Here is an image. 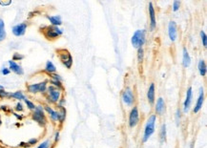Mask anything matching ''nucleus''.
I'll list each match as a JSON object with an SVG mask.
<instances>
[{
  "mask_svg": "<svg viewBox=\"0 0 207 148\" xmlns=\"http://www.w3.org/2000/svg\"><path fill=\"white\" fill-rule=\"evenodd\" d=\"M50 146H51L50 140H44L43 142H41L37 147H35V148H50Z\"/></svg>",
  "mask_w": 207,
  "mask_h": 148,
  "instance_id": "33",
  "label": "nucleus"
},
{
  "mask_svg": "<svg viewBox=\"0 0 207 148\" xmlns=\"http://www.w3.org/2000/svg\"><path fill=\"white\" fill-rule=\"evenodd\" d=\"M59 137H60V134H59V131H57L55 134V142H57V141L59 140Z\"/></svg>",
  "mask_w": 207,
  "mask_h": 148,
  "instance_id": "41",
  "label": "nucleus"
},
{
  "mask_svg": "<svg viewBox=\"0 0 207 148\" xmlns=\"http://www.w3.org/2000/svg\"><path fill=\"white\" fill-rule=\"evenodd\" d=\"M6 37H7V34L5 30V22L2 18H0V41L5 40Z\"/></svg>",
  "mask_w": 207,
  "mask_h": 148,
  "instance_id": "24",
  "label": "nucleus"
},
{
  "mask_svg": "<svg viewBox=\"0 0 207 148\" xmlns=\"http://www.w3.org/2000/svg\"><path fill=\"white\" fill-rule=\"evenodd\" d=\"M182 64L184 68L189 67L191 64V57H190V55L186 48H183L182 50Z\"/></svg>",
  "mask_w": 207,
  "mask_h": 148,
  "instance_id": "19",
  "label": "nucleus"
},
{
  "mask_svg": "<svg viewBox=\"0 0 207 148\" xmlns=\"http://www.w3.org/2000/svg\"><path fill=\"white\" fill-rule=\"evenodd\" d=\"M0 109L6 111V110H7V106H5V105H2V106H0Z\"/></svg>",
  "mask_w": 207,
  "mask_h": 148,
  "instance_id": "45",
  "label": "nucleus"
},
{
  "mask_svg": "<svg viewBox=\"0 0 207 148\" xmlns=\"http://www.w3.org/2000/svg\"><path fill=\"white\" fill-rule=\"evenodd\" d=\"M50 83L52 86L55 87L58 90H63V85H62V82L61 81H57V80H50Z\"/></svg>",
  "mask_w": 207,
  "mask_h": 148,
  "instance_id": "27",
  "label": "nucleus"
},
{
  "mask_svg": "<svg viewBox=\"0 0 207 148\" xmlns=\"http://www.w3.org/2000/svg\"><path fill=\"white\" fill-rule=\"evenodd\" d=\"M24 58V55H22L21 54H18V53H14V55H12V61H20Z\"/></svg>",
  "mask_w": 207,
  "mask_h": 148,
  "instance_id": "32",
  "label": "nucleus"
},
{
  "mask_svg": "<svg viewBox=\"0 0 207 148\" xmlns=\"http://www.w3.org/2000/svg\"><path fill=\"white\" fill-rule=\"evenodd\" d=\"M166 138H167V127H166V124L163 123L161 127H160V131H159V139L160 141L163 142V141L166 140Z\"/></svg>",
  "mask_w": 207,
  "mask_h": 148,
  "instance_id": "25",
  "label": "nucleus"
},
{
  "mask_svg": "<svg viewBox=\"0 0 207 148\" xmlns=\"http://www.w3.org/2000/svg\"><path fill=\"white\" fill-rule=\"evenodd\" d=\"M143 57H144V50L142 48L137 49V61H139V63H142Z\"/></svg>",
  "mask_w": 207,
  "mask_h": 148,
  "instance_id": "29",
  "label": "nucleus"
},
{
  "mask_svg": "<svg viewBox=\"0 0 207 148\" xmlns=\"http://www.w3.org/2000/svg\"><path fill=\"white\" fill-rule=\"evenodd\" d=\"M175 117H176V123L179 126L180 124V120H181V111H180V109H177Z\"/></svg>",
  "mask_w": 207,
  "mask_h": 148,
  "instance_id": "31",
  "label": "nucleus"
},
{
  "mask_svg": "<svg viewBox=\"0 0 207 148\" xmlns=\"http://www.w3.org/2000/svg\"><path fill=\"white\" fill-rule=\"evenodd\" d=\"M27 27H28L27 23L22 22V23H20V24L14 25L12 29V32L15 37H22V35H25L26 31H27Z\"/></svg>",
  "mask_w": 207,
  "mask_h": 148,
  "instance_id": "10",
  "label": "nucleus"
},
{
  "mask_svg": "<svg viewBox=\"0 0 207 148\" xmlns=\"http://www.w3.org/2000/svg\"><path fill=\"white\" fill-rule=\"evenodd\" d=\"M57 55L61 63L67 69H71L73 66V57L70 54V52L65 49H61V50H57Z\"/></svg>",
  "mask_w": 207,
  "mask_h": 148,
  "instance_id": "4",
  "label": "nucleus"
},
{
  "mask_svg": "<svg viewBox=\"0 0 207 148\" xmlns=\"http://www.w3.org/2000/svg\"><path fill=\"white\" fill-rule=\"evenodd\" d=\"M47 18L52 24V26L55 27H59L62 24V19L60 15H47Z\"/></svg>",
  "mask_w": 207,
  "mask_h": 148,
  "instance_id": "20",
  "label": "nucleus"
},
{
  "mask_svg": "<svg viewBox=\"0 0 207 148\" xmlns=\"http://www.w3.org/2000/svg\"><path fill=\"white\" fill-rule=\"evenodd\" d=\"M65 103H66V100H65V98H60V100H58V102H57V106H58V108H62V107H64Z\"/></svg>",
  "mask_w": 207,
  "mask_h": 148,
  "instance_id": "39",
  "label": "nucleus"
},
{
  "mask_svg": "<svg viewBox=\"0 0 207 148\" xmlns=\"http://www.w3.org/2000/svg\"><path fill=\"white\" fill-rule=\"evenodd\" d=\"M10 73H11V71H10V69L7 68V67H4V68L1 69V74L3 75H8Z\"/></svg>",
  "mask_w": 207,
  "mask_h": 148,
  "instance_id": "40",
  "label": "nucleus"
},
{
  "mask_svg": "<svg viewBox=\"0 0 207 148\" xmlns=\"http://www.w3.org/2000/svg\"><path fill=\"white\" fill-rule=\"evenodd\" d=\"M32 118L41 126H45L46 124H47L45 111H44V108L42 105H37V106L35 107L34 113L32 115Z\"/></svg>",
  "mask_w": 207,
  "mask_h": 148,
  "instance_id": "3",
  "label": "nucleus"
},
{
  "mask_svg": "<svg viewBox=\"0 0 207 148\" xmlns=\"http://www.w3.org/2000/svg\"><path fill=\"white\" fill-rule=\"evenodd\" d=\"M198 69H199V75H201V77H205V75H206V72H207V67H206L205 61L203 60V59H201V60L199 61Z\"/></svg>",
  "mask_w": 207,
  "mask_h": 148,
  "instance_id": "22",
  "label": "nucleus"
},
{
  "mask_svg": "<svg viewBox=\"0 0 207 148\" xmlns=\"http://www.w3.org/2000/svg\"><path fill=\"white\" fill-rule=\"evenodd\" d=\"M10 93L9 92H6L5 89L3 90H0V98H9Z\"/></svg>",
  "mask_w": 207,
  "mask_h": 148,
  "instance_id": "38",
  "label": "nucleus"
},
{
  "mask_svg": "<svg viewBox=\"0 0 207 148\" xmlns=\"http://www.w3.org/2000/svg\"><path fill=\"white\" fill-rule=\"evenodd\" d=\"M203 102H204V90H203L202 87L199 88V95L198 97V100H197V102L195 104V107H194V113L197 114L200 111V109L202 108Z\"/></svg>",
  "mask_w": 207,
  "mask_h": 148,
  "instance_id": "14",
  "label": "nucleus"
},
{
  "mask_svg": "<svg viewBox=\"0 0 207 148\" xmlns=\"http://www.w3.org/2000/svg\"><path fill=\"white\" fill-rule=\"evenodd\" d=\"M147 98H148V102H149L151 105L155 103V100H156V87H155V84L154 83H151L149 88H148Z\"/></svg>",
  "mask_w": 207,
  "mask_h": 148,
  "instance_id": "17",
  "label": "nucleus"
},
{
  "mask_svg": "<svg viewBox=\"0 0 207 148\" xmlns=\"http://www.w3.org/2000/svg\"><path fill=\"white\" fill-rule=\"evenodd\" d=\"M12 4V1L10 0V1H7V2H3V1H0V5L1 6H4V7H6V6H9V5H11Z\"/></svg>",
  "mask_w": 207,
  "mask_h": 148,
  "instance_id": "42",
  "label": "nucleus"
},
{
  "mask_svg": "<svg viewBox=\"0 0 207 148\" xmlns=\"http://www.w3.org/2000/svg\"><path fill=\"white\" fill-rule=\"evenodd\" d=\"M14 109H15L16 112H22L23 110H24V107H23V104L21 102H17L15 104Z\"/></svg>",
  "mask_w": 207,
  "mask_h": 148,
  "instance_id": "37",
  "label": "nucleus"
},
{
  "mask_svg": "<svg viewBox=\"0 0 207 148\" xmlns=\"http://www.w3.org/2000/svg\"><path fill=\"white\" fill-rule=\"evenodd\" d=\"M38 142V140L37 139H34V138H32V139H30L29 140H28V145L29 146H34V145H35V144H37Z\"/></svg>",
  "mask_w": 207,
  "mask_h": 148,
  "instance_id": "35",
  "label": "nucleus"
},
{
  "mask_svg": "<svg viewBox=\"0 0 207 148\" xmlns=\"http://www.w3.org/2000/svg\"><path fill=\"white\" fill-rule=\"evenodd\" d=\"M14 117H15L16 118H18V120H22V118H23V117H21V116H19V115H18V114H16V113H14Z\"/></svg>",
  "mask_w": 207,
  "mask_h": 148,
  "instance_id": "44",
  "label": "nucleus"
},
{
  "mask_svg": "<svg viewBox=\"0 0 207 148\" xmlns=\"http://www.w3.org/2000/svg\"><path fill=\"white\" fill-rule=\"evenodd\" d=\"M192 98H193V88L189 87L186 91L185 100H184V102H183V111H184V113H187V112L189 111L190 107H191Z\"/></svg>",
  "mask_w": 207,
  "mask_h": 148,
  "instance_id": "11",
  "label": "nucleus"
},
{
  "mask_svg": "<svg viewBox=\"0 0 207 148\" xmlns=\"http://www.w3.org/2000/svg\"><path fill=\"white\" fill-rule=\"evenodd\" d=\"M121 98H122L123 103L125 104L126 106H133L135 102V95L132 89L130 87H127L125 90L123 91Z\"/></svg>",
  "mask_w": 207,
  "mask_h": 148,
  "instance_id": "8",
  "label": "nucleus"
},
{
  "mask_svg": "<svg viewBox=\"0 0 207 148\" xmlns=\"http://www.w3.org/2000/svg\"><path fill=\"white\" fill-rule=\"evenodd\" d=\"M194 146H195V145H194V142H192L191 145H190V148H194Z\"/></svg>",
  "mask_w": 207,
  "mask_h": 148,
  "instance_id": "47",
  "label": "nucleus"
},
{
  "mask_svg": "<svg viewBox=\"0 0 207 148\" xmlns=\"http://www.w3.org/2000/svg\"><path fill=\"white\" fill-rule=\"evenodd\" d=\"M8 64H9V69H10V71L11 72H14V74L18 75H22L23 74H24V71H23L22 66L21 65H19L18 63H16V62L12 61V60H9Z\"/></svg>",
  "mask_w": 207,
  "mask_h": 148,
  "instance_id": "16",
  "label": "nucleus"
},
{
  "mask_svg": "<svg viewBox=\"0 0 207 148\" xmlns=\"http://www.w3.org/2000/svg\"><path fill=\"white\" fill-rule=\"evenodd\" d=\"M156 122H157V116L156 115H151V116L148 118L145 127H144V132H143V137H142L143 142H147L150 138L152 137V135L155 133Z\"/></svg>",
  "mask_w": 207,
  "mask_h": 148,
  "instance_id": "1",
  "label": "nucleus"
},
{
  "mask_svg": "<svg viewBox=\"0 0 207 148\" xmlns=\"http://www.w3.org/2000/svg\"><path fill=\"white\" fill-rule=\"evenodd\" d=\"M51 80H57V81H61V82H62V77H61L58 74H57V73L51 75Z\"/></svg>",
  "mask_w": 207,
  "mask_h": 148,
  "instance_id": "36",
  "label": "nucleus"
},
{
  "mask_svg": "<svg viewBox=\"0 0 207 148\" xmlns=\"http://www.w3.org/2000/svg\"><path fill=\"white\" fill-rule=\"evenodd\" d=\"M62 34H63V31L61 29H59V27H55V26L46 27V30L44 32L45 37L49 39V40H54V39L60 37Z\"/></svg>",
  "mask_w": 207,
  "mask_h": 148,
  "instance_id": "7",
  "label": "nucleus"
},
{
  "mask_svg": "<svg viewBox=\"0 0 207 148\" xmlns=\"http://www.w3.org/2000/svg\"><path fill=\"white\" fill-rule=\"evenodd\" d=\"M2 125V120H1V115H0V126Z\"/></svg>",
  "mask_w": 207,
  "mask_h": 148,
  "instance_id": "46",
  "label": "nucleus"
},
{
  "mask_svg": "<svg viewBox=\"0 0 207 148\" xmlns=\"http://www.w3.org/2000/svg\"><path fill=\"white\" fill-rule=\"evenodd\" d=\"M139 121V112L137 106H134L132 110L129 113V120H128V124L130 128H134L137 125Z\"/></svg>",
  "mask_w": 207,
  "mask_h": 148,
  "instance_id": "9",
  "label": "nucleus"
},
{
  "mask_svg": "<svg viewBox=\"0 0 207 148\" xmlns=\"http://www.w3.org/2000/svg\"><path fill=\"white\" fill-rule=\"evenodd\" d=\"M168 35L170 40L175 42L177 38V27L175 21H170L168 24Z\"/></svg>",
  "mask_w": 207,
  "mask_h": 148,
  "instance_id": "13",
  "label": "nucleus"
},
{
  "mask_svg": "<svg viewBox=\"0 0 207 148\" xmlns=\"http://www.w3.org/2000/svg\"><path fill=\"white\" fill-rule=\"evenodd\" d=\"M200 38H201V42L203 47H207V37L204 31H200Z\"/></svg>",
  "mask_w": 207,
  "mask_h": 148,
  "instance_id": "30",
  "label": "nucleus"
},
{
  "mask_svg": "<svg viewBox=\"0 0 207 148\" xmlns=\"http://www.w3.org/2000/svg\"><path fill=\"white\" fill-rule=\"evenodd\" d=\"M9 98H14V100H25L26 98H27L25 95L22 93V91H16V92H14V93H10Z\"/></svg>",
  "mask_w": 207,
  "mask_h": 148,
  "instance_id": "23",
  "label": "nucleus"
},
{
  "mask_svg": "<svg viewBox=\"0 0 207 148\" xmlns=\"http://www.w3.org/2000/svg\"><path fill=\"white\" fill-rule=\"evenodd\" d=\"M165 101L162 98H159L157 100L156 103V107H155V111L157 115H162L164 112H165Z\"/></svg>",
  "mask_w": 207,
  "mask_h": 148,
  "instance_id": "18",
  "label": "nucleus"
},
{
  "mask_svg": "<svg viewBox=\"0 0 207 148\" xmlns=\"http://www.w3.org/2000/svg\"><path fill=\"white\" fill-rule=\"evenodd\" d=\"M145 41H146L145 30H137L134 33L132 38H131V43L134 46V48L136 49L142 48V46L145 44Z\"/></svg>",
  "mask_w": 207,
  "mask_h": 148,
  "instance_id": "2",
  "label": "nucleus"
},
{
  "mask_svg": "<svg viewBox=\"0 0 207 148\" xmlns=\"http://www.w3.org/2000/svg\"><path fill=\"white\" fill-rule=\"evenodd\" d=\"M46 93L48 94V97H47L48 102L52 103V104H57L61 98V91L54 86H52V85H49L47 87V92H46Z\"/></svg>",
  "mask_w": 207,
  "mask_h": 148,
  "instance_id": "6",
  "label": "nucleus"
},
{
  "mask_svg": "<svg viewBox=\"0 0 207 148\" xmlns=\"http://www.w3.org/2000/svg\"><path fill=\"white\" fill-rule=\"evenodd\" d=\"M24 101H25V103H26V106H27V108H28L29 110L34 111L35 107H37V105H35L34 102H32V100H28V98H26Z\"/></svg>",
  "mask_w": 207,
  "mask_h": 148,
  "instance_id": "28",
  "label": "nucleus"
},
{
  "mask_svg": "<svg viewBox=\"0 0 207 148\" xmlns=\"http://www.w3.org/2000/svg\"><path fill=\"white\" fill-rule=\"evenodd\" d=\"M47 84H48V80H46L44 81L38 82V83H32V84H29L27 86V90L30 94H45L47 92Z\"/></svg>",
  "mask_w": 207,
  "mask_h": 148,
  "instance_id": "5",
  "label": "nucleus"
},
{
  "mask_svg": "<svg viewBox=\"0 0 207 148\" xmlns=\"http://www.w3.org/2000/svg\"><path fill=\"white\" fill-rule=\"evenodd\" d=\"M4 89V86H2V85H0V90H3Z\"/></svg>",
  "mask_w": 207,
  "mask_h": 148,
  "instance_id": "48",
  "label": "nucleus"
},
{
  "mask_svg": "<svg viewBox=\"0 0 207 148\" xmlns=\"http://www.w3.org/2000/svg\"><path fill=\"white\" fill-rule=\"evenodd\" d=\"M65 118H66V109L64 107L59 108L58 111V122L59 123H63Z\"/></svg>",
  "mask_w": 207,
  "mask_h": 148,
  "instance_id": "26",
  "label": "nucleus"
},
{
  "mask_svg": "<svg viewBox=\"0 0 207 148\" xmlns=\"http://www.w3.org/2000/svg\"><path fill=\"white\" fill-rule=\"evenodd\" d=\"M43 108H44V111L49 115V117H50L52 121H54V122L58 121V111L52 109L50 105L48 104H46L45 106H43Z\"/></svg>",
  "mask_w": 207,
  "mask_h": 148,
  "instance_id": "15",
  "label": "nucleus"
},
{
  "mask_svg": "<svg viewBox=\"0 0 207 148\" xmlns=\"http://www.w3.org/2000/svg\"><path fill=\"white\" fill-rule=\"evenodd\" d=\"M179 7H180V2L177 1V0H175V1L173 2V11L177 12L179 10Z\"/></svg>",
  "mask_w": 207,
  "mask_h": 148,
  "instance_id": "34",
  "label": "nucleus"
},
{
  "mask_svg": "<svg viewBox=\"0 0 207 148\" xmlns=\"http://www.w3.org/2000/svg\"><path fill=\"white\" fill-rule=\"evenodd\" d=\"M148 10H149V18H150V27L151 30L154 31L157 27V18H156V11L154 8V5L152 2L149 3L148 6Z\"/></svg>",
  "mask_w": 207,
  "mask_h": 148,
  "instance_id": "12",
  "label": "nucleus"
},
{
  "mask_svg": "<svg viewBox=\"0 0 207 148\" xmlns=\"http://www.w3.org/2000/svg\"><path fill=\"white\" fill-rule=\"evenodd\" d=\"M19 146L20 147H28V143L27 142H21L20 144H19Z\"/></svg>",
  "mask_w": 207,
  "mask_h": 148,
  "instance_id": "43",
  "label": "nucleus"
},
{
  "mask_svg": "<svg viewBox=\"0 0 207 148\" xmlns=\"http://www.w3.org/2000/svg\"><path fill=\"white\" fill-rule=\"evenodd\" d=\"M45 72L46 73H48V74H55V72H57V67L55 66V64L52 63V61L50 60H48L47 62H46V65H45Z\"/></svg>",
  "mask_w": 207,
  "mask_h": 148,
  "instance_id": "21",
  "label": "nucleus"
}]
</instances>
